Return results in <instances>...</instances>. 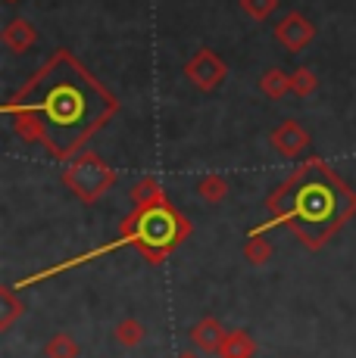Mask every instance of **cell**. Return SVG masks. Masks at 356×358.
Listing matches in <instances>:
<instances>
[{
	"label": "cell",
	"instance_id": "6da1fadb",
	"mask_svg": "<svg viewBox=\"0 0 356 358\" xmlns=\"http://www.w3.org/2000/svg\"><path fill=\"white\" fill-rule=\"evenodd\" d=\"M32 106L38 109L47 141L57 150H69L107 113V100L78 69L60 63L47 69L35 87Z\"/></svg>",
	"mask_w": 356,
	"mask_h": 358
}]
</instances>
